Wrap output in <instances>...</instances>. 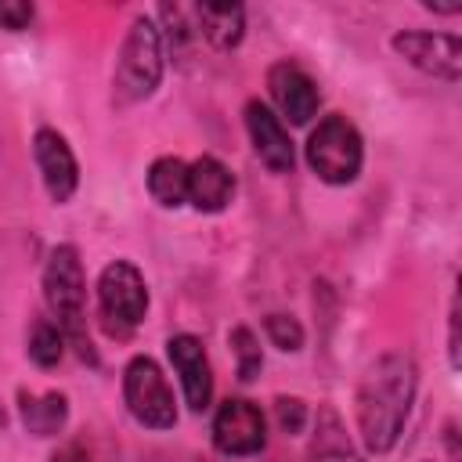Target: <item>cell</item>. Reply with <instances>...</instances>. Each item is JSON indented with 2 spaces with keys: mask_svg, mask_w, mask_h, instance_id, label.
Instances as JSON below:
<instances>
[{
  "mask_svg": "<svg viewBox=\"0 0 462 462\" xmlns=\"http://www.w3.org/2000/svg\"><path fill=\"white\" fill-rule=\"evenodd\" d=\"M213 448L231 458H249L267 448V419L260 404L245 397H227L220 401L213 415Z\"/></svg>",
  "mask_w": 462,
  "mask_h": 462,
  "instance_id": "52a82bcc",
  "label": "cell"
},
{
  "mask_svg": "<svg viewBox=\"0 0 462 462\" xmlns=\"http://www.w3.org/2000/svg\"><path fill=\"white\" fill-rule=\"evenodd\" d=\"M307 162L325 184H354L365 162L357 126L339 112L318 119V126L307 134Z\"/></svg>",
  "mask_w": 462,
  "mask_h": 462,
  "instance_id": "277c9868",
  "label": "cell"
},
{
  "mask_svg": "<svg viewBox=\"0 0 462 462\" xmlns=\"http://www.w3.org/2000/svg\"><path fill=\"white\" fill-rule=\"evenodd\" d=\"M162 69H166V43L162 32L152 18H134L119 58H116V72H112V101L119 108H130L137 101H148L159 83H162Z\"/></svg>",
  "mask_w": 462,
  "mask_h": 462,
  "instance_id": "3957f363",
  "label": "cell"
},
{
  "mask_svg": "<svg viewBox=\"0 0 462 462\" xmlns=\"http://www.w3.org/2000/svg\"><path fill=\"white\" fill-rule=\"evenodd\" d=\"M390 47L397 51V58H404L408 65H415L419 72H426L433 79L458 83V76H462V40L451 32L401 29V32H393Z\"/></svg>",
  "mask_w": 462,
  "mask_h": 462,
  "instance_id": "ba28073f",
  "label": "cell"
},
{
  "mask_svg": "<svg viewBox=\"0 0 462 462\" xmlns=\"http://www.w3.org/2000/svg\"><path fill=\"white\" fill-rule=\"evenodd\" d=\"M263 332H267L271 346H278V350H285V354L303 350V339H307L303 325H300L292 314H267V318H263Z\"/></svg>",
  "mask_w": 462,
  "mask_h": 462,
  "instance_id": "ffe728a7",
  "label": "cell"
},
{
  "mask_svg": "<svg viewBox=\"0 0 462 462\" xmlns=\"http://www.w3.org/2000/svg\"><path fill=\"white\" fill-rule=\"evenodd\" d=\"M415 401V361L404 350H390L368 365L357 386V433L372 455H386L408 422Z\"/></svg>",
  "mask_w": 462,
  "mask_h": 462,
  "instance_id": "6da1fadb",
  "label": "cell"
},
{
  "mask_svg": "<svg viewBox=\"0 0 462 462\" xmlns=\"http://www.w3.org/2000/svg\"><path fill=\"white\" fill-rule=\"evenodd\" d=\"M195 29L199 40L213 43L217 51H231L245 36V7L242 4H195Z\"/></svg>",
  "mask_w": 462,
  "mask_h": 462,
  "instance_id": "5bb4252c",
  "label": "cell"
},
{
  "mask_svg": "<svg viewBox=\"0 0 462 462\" xmlns=\"http://www.w3.org/2000/svg\"><path fill=\"white\" fill-rule=\"evenodd\" d=\"M97 314L108 336H130L148 314V282L130 260H112L97 274Z\"/></svg>",
  "mask_w": 462,
  "mask_h": 462,
  "instance_id": "5b68a950",
  "label": "cell"
},
{
  "mask_svg": "<svg viewBox=\"0 0 462 462\" xmlns=\"http://www.w3.org/2000/svg\"><path fill=\"white\" fill-rule=\"evenodd\" d=\"M65 354V336L54 321H36L32 332H29V357L40 365V368H54Z\"/></svg>",
  "mask_w": 462,
  "mask_h": 462,
  "instance_id": "ac0fdd59",
  "label": "cell"
},
{
  "mask_svg": "<svg viewBox=\"0 0 462 462\" xmlns=\"http://www.w3.org/2000/svg\"><path fill=\"white\" fill-rule=\"evenodd\" d=\"M267 90H271V101L278 105V112L292 123V126H303L314 119L318 105H321V90L318 83L296 65V61H274L267 69Z\"/></svg>",
  "mask_w": 462,
  "mask_h": 462,
  "instance_id": "8fae6325",
  "label": "cell"
},
{
  "mask_svg": "<svg viewBox=\"0 0 462 462\" xmlns=\"http://www.w3.org/2000/svg\"><path fill=\"white\" fill-rule=\"evenodd\" d=\"M148 195L162 209H177L188 202V162L177 155H162L148 166Z\"/></svg>",
  "mask_w": 462,
  "mask_h": 462,
  "instance_id": "2e32d148",
  "label": "cell"
},
{
  "mask_svg": "<svg viewBox=\"0 0 462 462\" xmlns=\"http://www.w3.org/2000/svg\"><path fill=\"white\" fill-rule=\"evenodd\" d=\"M123 401H126V411L148 430H173L177 426L173 390H170L162 368L148 354H137V357L126 361V368H123Z\"/></svg>",
  "mask_w": 462,
  "mask_h": 462,
  "instance_id": "8992f818",
  "label": "cell"
},
{
  "mask_svg": "<svg viewBox=\"0 0 462 462\" xmlns=\"http://www.w3.org/2000/svg\"><path fill=\"white\" fill-rule=\"evenodd\" d=\"M69 419L65 393H22V422L32 437H54Z\"/></svg>",
  "mask_w": 462,
  "mask_h": 462,
  "instance_id": "e0dca14e",
  "label": "cell"
},
{
  "mask_svg": "<svg viewBox=\"0 0 462 462\" xmlns=\"http://www.w3.org/2000/svg\"><path fill=\"white\" fill-rule=\"evenodd\" d=\"M51 462H90V455H87L79 444H61V448L51 455Z\"/></svg>",
  "mask_w": 462,
  "mask_h": 462,
  "instance_id": "603a6c76",
  "label": "cell"
},
{
  "mask_svg": "<svg viewBox=\"0 0 462 462\" xmlns=\"http://www.w3.org/2000/svg\"><path fill=\"white\" fill-rule=\"evenodd\" d=\"M166 354H170V365L180 379V390H184V401L195 415H202L213 401V368H209V357H206V346L199 336L191 332H180V336H170L166 343Z\"/></svg>",
  "mask_w": 462,
  "mask_h": 462,
  "instance_id": "9c48e42d",
  "label": "cell"
},
{
  "mask_svg": "<svg viewBox=\"0 0 462 462\" xmlns=\"http://www.w3.org/2000/svg\"><path fill=\"white\" fill-rule=\"evenodd\" d=\"M451 332H448V354H451V365L458 368V303H451Z\"/></svg>",
  "mask_w": 462,
  "mask_h": 462,
  "instance_id": "cb8c5ba5",
  "label": "cell"
},
{
  "mask_svg": "<svg viewBox=\"0 0 462 462\" xmlns=\"http://www.w3.org/2000/svg\"><path fill=\"white\" fill-rule=\"evenodd\" d=\"M274 415H278V426L285 433H300L303 422H307V404L300 397H278L274 401Z\"/></svg>",
  "mask_w": 462,
  "mask_h": 462,
  "instance_id": "44dd1931",
  "label": "cell"
},
{
  "mask_svg": "<svg viewBox=\"0 0 462 462\" xmlns=\"http://www.w3.org/2000/svg\"><path fill=\"white\" fill-rule=\"evenodd\" d=\"M310 462H361L357 448H354L350 437H346L343 419H339L328 404H321V408H318V419H314Z\"/></svg>",
  "mask_w": 462,
  "mask_h": 462,
  "instance_id": "9a60e30c",
  "label": "cell"
},
{
  "mask_svg": "<svg viewBox=\"0 0 462 462\" xmlns=\"http://www.w3.org/2000/svg\"><path fill=\"white\" fill-rule=\"evenodd\" d=\"M231 346H235V361H238V379L242 383H253L263 368V354H260V339L253 328L245 325H235L231 328Z\"/></svg>",
  "mask_w": 462,
  "mask_h": 462,
  "instance_id": "d6986e66",
  "label": "cell"
},
{
  "mask_svg": "<svg viewBox=\"0 0 462 462\" xmlns=\"http://www.w3.org/2000/svg\"><path fill=\"white\" fill-rule=\"evenodd\" d=\"M43 300L54 314V325L61 328L65 343L76 346L79 357L97 361L90 336H87V274L76 245H54L43 267Z\"/></svg>",
  "mask_w": 462,
  "mask_h": 462,
  "instance_id": "7a4b0ae2",
  "label": "cell"
},
{
  "mask_svg": "<svg viewBox=\"0 0 462 462\" xmlns=\"http://www.w3.org/2000/svg\"><path fill=\"white\" fill-rule=\"evenodd\" d=\"M245 130H249L253 152L260 155V162L271 173H292L296 152H292V137H289L278 112H271L263 101H249L245 105Z\"/></svg>",
  "mask_w": 462,
  "mask_h": 462,
  "instance_id": "7c38bea8",
  "label": "cell"
},
{
  "mask_svg": "<svg viewBox=\"0 0 462 462\" xmlns=\"http://www.w3.org/2000/svg\"><path fill=\"white\" fill-rule=\"evenodd\" d=\"M32 14H36V7L25 0H0V29H7V32L29 29Z\"/></svg>",
  "mask_w": 462,
  "mask_h": 462,
  "instance_id": "7402d4cb",
  "label": "cell"
},
{
  "mask_svg": "<svg viewBox=\"0 0 462 462\" xmlns=\"http://www.w3.org/2000/svg\"><path fill=\"white\" fill-rule=\"evenodd\" d=\"M231 195H235V177L220 159L202 155L188 162V202L199 213H220L231 202Z\"/></svg>",
  "mask_w": 462,
  "mask_h": 462,
  "instance_id": "4fadbf2b",
  "label": "cell"
},
{
  "mask_svg": "<svg viewBox=\"0 0 462 462\" xmlns=\"http://www.w3.org/2000/svg\"><path fill=\"white\" fill-rule=\"evenodd\" d=\"M32 155H36V170L43 177V188L51 195V202H69L79 188V162L69 148V141L51 130V126H40L36 137H32Z\"/></svg>",
  "mask_w": 462,
  "mask_h": 462,
  "instance_id": "30bf717a",
  "label": "cell"
}]
</instances>
